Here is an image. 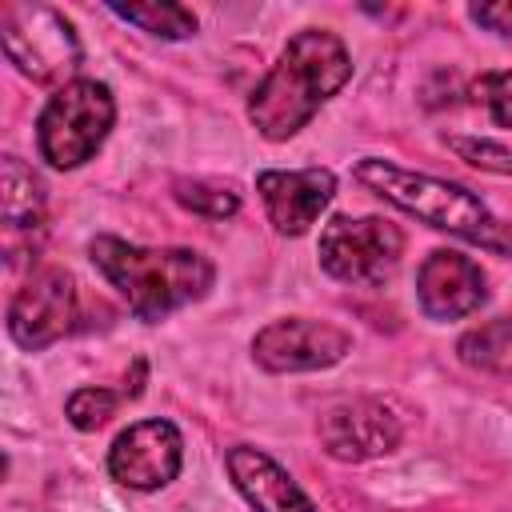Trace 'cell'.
Returning <instances> with one entry per match:
<instances>
[{"instance_id":"obj_1","label":"cell","mask_w":512,"mask_h":512,"mask_svg":"<svg viewBox=\"0 0 512 512\" xmlns=\"http://www.w3.org/2000/svg\"><path fill=\"white\" fill-rule=\"evenodd\" d=\"M348 80L352 56L344 40L328 28H300L248 96V120L272 144L292 140Z\"/></svg>"},{"instance_id":"obj_2","label":"cell","mask_w":512,"mask_h":512,"mask_svg":"<svg viewBox=\"0 0 512 512\" xmlns=\"http://www.w3.org/2000/svg\"><path fill=\"white\" fill-rule=\"evenodd\" d=\"M88 256L96 272L120 292L128 312L144 324L164 320L168 312L204 300L216 268L196 248H144L120 236H92Z\"/></svg>"},{"instance_id":"obj_3","label":"cell","mask_w":512,"mask_h":512,"mask_svg":"<svg viewBox=\"0 0 512 512\" xmlns=\"http://www.w3.org/2000/svg\"><path fill=\"white\" fill-rule=\"evenodd\" d=\"M352 172L364 188H372L380 200H388L404 216H416L420 224H428L436 232H448V236H460V240H468L484 252L512 256V224H504L464 184L400 168L384 156H364V160H356Z\"/></svg>"},{"instance_id":"obj_4","label":"cell","mask_w":512,"mask_h":512,"mask_svg":"<svg viewBox=\"0 0 512 512\" xmlns=\"http://www.w3.org/2000/svg\"><path fill=\"white\" fill-rule=\"evenodd\" d=\"M116 124V96L104 80H88L76 76L72 84L56 88L36 120V148L40 160H48L52 168L68 172L88 164L100 144L108 140Z\"/></svg>"},{"instance_id":"obj_5","label":"cell","mask_w":512,"mask_h":512,"mask_svg":"<svg viewBox=\"0 0 512 512\" xmlns=\"http://www.w3.org/2000/svg\"><path fill=\"white\" fill-rule=\"evenodd\" d=\"M0 48L20 76L36 84H72L80 68V36L72 20L48 4H4L0 8Z\"/></svg>"},{"instance_id":"obj_6","label":"cell","mask_w":512,"mask_h":512,"mask_svg":"<svg viewBox=\"0 0 512 512\" xmlns=\"http://www.w3.org/2000/svg\"><path fill=\"white\" fill-rule=\"evenodd\" d=\"M404 252V232L384 216H332L320 232V268L340 284H384Z\"/></svg>"},{"instance_id":"obj_7","label":"cell","mask_w":512,"mask_h":512,"mask_svg":"<svg viewBox=\"0 0 512 512\" xmlns=\"http://www.w3.org/2000/svg\"><path fill=\"white\" fill-rule=\"evenodd\" d=\"M76 320H80V292L76 280L60 268L32 272L8 304V336L24 352H40L64 340L68 332H76Z\"/></svg>"},{"instance_id":"obj_8","label":"cell","mask_w":512,"mask_h":512,"mask_svg":"<svg viewBox=\"0 0 512 512\" xmlns=\"http://www.w3.org/2000/svg\"><path fill=\"white\" fill-rule=\"evenodd\" d=\"M352 336L328 320H308V316H284L264 324L252 336V360L264 372H320L332 368L348 356Z\"/></svg>"},{"instance_id":"obj_9","label":"cell","mask_w":512,"mask_h":512,"mask_svg":"<svg viewBox=\"0 0 512 512\" xmlns=\"http://www.w3.org/2000/svg\"><path fill=\"white\" fill-rule=\"evenodd\" d=\"M184 436L172 420H136L108 448V476L132 492H156L180 476Z\"/></svg>"},{"instance_id":"obj_10","label":"cell","mask_w":512,"mask_h":512,"mask_svg":"<svg viewBox=\"0 0 512 512\" xmlns=\"http://www.w3.org/2000/svg\"><path fill=\"white\" fill-rule=\"evenodd\" d=\"M320 444L332 460H344V464H360V460H376V456H388L404 428H400V416L384 404V400H344V404H332L320 424Z\"/></svg>"},{"instance_id":"obj_11","label":"cell","mask_w":512,"mask_h":512,"mask_svg":"<svg viewBox=\"0 0 512 512\" xmlns=\"http://www.w3.org/2000/svg\"><path fill=\"white\" fill-rule=\"evenodd\" d=\"M256 192L280 236H304L332 204L336 176L328 168H264L256 172Z\"/></svg>"},{"instance_id":"obj_12","label":"cell","mask_w":512,"mask_h":512,"mask_svg":"<svg viewBox=\"0 0 512 512\" xmlns=\"http://www.w3.org/2000/svg\"><path fill=\"white\" fill-rule=\"evenodd\" d=\"M416 300L428 320H460L488 300V276L472 256L436 248L416 272Z\"/></svg>"},{"instance_id":"obj_13","label":"cell","mask_w":512,"mask_h":512,"mask_svg":"<svg viewBox=\"0 0 512 512\" xmlns=\"http://www.w3.org/2000/svg\"><path fill=\"white\" fill-rule=\"evenodd\" d=\"M224 468L252 512H316V504L292 480V472L280 460H272L264 448L236 444L224 452Z\"/></svg>"},{"instance_id":"obj_14","label":"cell","mask_w":512,"mask_h":512,"mask_svg":"<svg viewBox=\"0 0 512 512\" xmlns=\"http://www.w3.org/2000/svg\"><path fill=\"white\" fill-rule=\"evenodd\" d=\"M44 208H48L44 180L20 156H4V164H0V212H4V228L12 236L16 232H40L44 228Z\"/></svg>"},{"instance_id":"obj_15","label":"cell","mask_w":512,"mask_h":512,"mask_svg":"<svg viewBox=\"0 0 512 512\" xmlns=\"http://www.w3.org/2000/svg\"><path fill=\"white\" fill-rule=\"evenodd\" d=\"M112 16L136 24L140 32L148 36H160V40H188L196 36V12L184 8V4H172V0H152V4H108Z\"/></svg>"},{"instance_id":"obj_16","label":"cell","mask_w":512,"mask_h":512,"mask_svg":"<svg viewBox=\"0 0 512 512\" xmlns=\"http://www.w3.org/2000/svg\"><path fill=\"white\" fill-rule=\"evenodd\" d=\"M456 352L472 368H504L512 360V320L500 316V320H488V324L464 332Z\"/></svg>"},{"instance_id":"obj_17","label":"cell","mask_w":512,"mask_h":512,"mask_svg":"<svg viewBox=\"0 0 512 512\" xmlns=\"http://www.w3.org/2000/svg\"><path fill=\"white\" fill-rule=\"evenodd\" d=\"M176 200L188 212H200L208 220H224L240 212V196L232 184H216V180H176Z\"/></svg>"},{"instance_id":"obj_18","label":"cell","mask_w":512,"mask_h":512,"mask_svg":"<svg viewBox=\"0 0 512 512\" xmlns=\"http://www.w3.org/2000/svg\"><path fill=\"white\" fill-rule=\"evenodd\" d=\"M116 408H120L116 392H108V388H76L68 396V404H64V416H68L72 428L96 432V428H104L116 416Z\"/></svg>"},{"instance_id":"obj_19","label":"cell","mask_w":512,"mask_h":512,"mask_svg":"<svg viewBox=\"0 0 512 512\" xmlns=\"http://www.w3.org/2000/svg\"><path fill=\"white\" fill-rule=\"evenodd\" d=\"M448 148H452L460 160H468V164H476V168H484V172H504V176H512V152H508L504 144H496V140L448 136Z\"/></svg>"},{"instance_id":"obj_20","label":"cell","mask_w":512,"mask_h":512,"mask_svg":"<svg viewBox=\"0 0 512 512\" xmlns=\"http://www.w3.org/2000/svg\"><path fill=\"white\" fill-rule=\"evenodd\" d=\"M476 92H480V100L488 104L492 120L504 124V128H512V68L484 76V80L476 84Z\"/></svg>"},{"instance_id":"obj_21","label":"cell","mask_w":512,"mask_h":512,"mask_svg":"<svg viewBox=\"0 0 512 512\" xmlns=\"http://www.w3.org/2000/svg\"><path fill=\"white\" fill-rule=\"evenodd\" d=\"M472 20L484 24L488 32L512 36V4H476V8H472Z\"/></svg>"}]
</instances>
